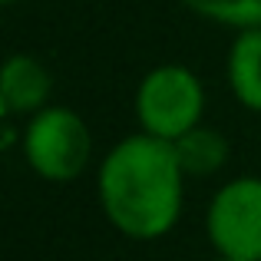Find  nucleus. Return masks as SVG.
Here are the masks:
<instances>
[{"instance_id":"2","label":"nucleus","mask_w":261,"mask_h":261,"mask_svg":"<svg viewBox=\"0 0 261 261\" xmlns=\"http://www.w3.org/2000/svg\"><path fill=\"white\" fill-rule=\"evenodd\" d=\"M202 83L185 66H159L139 83L136 116L142 129L155 139L175 142L202 119Z\"/></svg>"},{"instance_id":"1","label":"nucleus","mask_w":261,"mask_h":261,"mask_svg":"<svg viewBox=\"0 0 261 261\" xmlns=\"http://www.w3.org/2000/svg\"><path fill=\"white\" fill-rule=\"evenodd\" d=\"M185 172L175 146L149 133L129 136L99 169V202L106 218L136 242H152L175 225Z\"/></svg>"},{"instance_id":"10","label":"nucleus","mask_w":261,"mask_h":261,"mask_svg":"<svg viewBox=\"0 0 261 261\" xmlns=\"http://www.w3.org/2000/svg\"><path fill=\"white\" fill-rule=\"evenodd\" d=\"M222 261H228V258H222Z\"/></svg>"},{"instance_id":"5","label":"nucleus","mask_w":261,"mask_h":261,"mask_svg":"<svg viewBox=\"0 0 261 261\" xmlns=\"http://www.w3.org/2000/svg\"><path fill=\"white\" fill-rule=\"evenodd\" d=\"M53 89V80L46 73V66L33 57H10L4 63V76H0V109L4 116H20L43 109L46 96Z\"/></svg>"},{"instance_id":"8","label":"nucleus","mask_w":261,"mask_h":261,"mask_svg":"<svg viewBox=\"0 0 261 261\" xmlns=\"http://www.w3.org/2000/svg\"><path fill=\"white\" fill-rule=\"evenodd\" d=\"M182 4L198 17H208L225 27H238V30L261 27V0H182Z\"/></svg>"},{"instance_id":"9","label":"nucleus","mask_w":261,"mask_h":261,"mask_svg":"<svg viewBox=\"0 0 261 261\" xmlns=\"http://www.w3.org/2000/svg\"><path fill=\"white\" fill-rule=\"evenodd\" d=\"M4 4H17V0H4Z\"/></svg>"},{"instance_id":"3","label":"nucleus","mask_w":261,"mask_h":261,"mask_svg":"<svg viewBox=\"0 0 261 261\" xmlns=\"http://www.w3.org/2000/svg\"><path fill=\"white\" fill-rule=\"evenodd\" d=\"M89 149H93V139H89L86 122L63 106L40 109L23 136L27 162L37 175L50 178V182L76 178L89 162Z\"/></svg>"},{"instance_id":"4","label":"nucleus","mask_w":261,"mask_h":261,"mask_svg":"<svg viewBox=\"0 0 261 261\" xmlns=\"http://www.w3.org/2000/svg\"><path fill=\"white\" fill-rule=\"evenodd\" d=\"M208 242L228 261H261V178L222 185L208 205Z\"/></svg>"},{"instance_id":"7","label":"nucleus","mask_w":261,"mask_h":261,"mask_svg":"<svg viewBox=\"0 0 261 261\" xmlns=\"http://www.w3.org/2000/svg\"><path fill=\"white\" fill-rule=\"evenodd\" d=\"M172 146H175L182 172L192 175V178H205V175L218 172V169L225 166V159H228V142H225V136L215 133V129H205V126H195L192 133H185L182 139H175Z\"/></svg>"},{"instance_id":"6","label":"nucleus","mask_w":261,"mask_h":261,"mask_svg":"<svg viewBox=\"0 0 261 261\" xmlns=\"http://www.w3.org/2000/svg\"><path fill=\"white\" fill-rule=\"evenodd\" d=\"M228 83L242 106L261 113V27L235 37L228 53Z\"/></svg>"}]
</instances>
